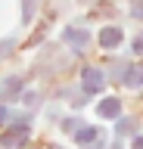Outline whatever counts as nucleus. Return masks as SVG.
I'll return each instance as SVG.
<instances>
[{"mask_svg":"<svg viewBox=\"0 0 143 149\" xmlns=\"http://www.w3.org/2000/svg\"><path fill=\"white\" fill-rule=\"evenodd\" d=\"M134 47H137V53H143V34L137 37V40H134Z\"/></svg>","mask_w":143,"mask_h":149,"instance_id":"20e7f679","label":"nucleus"},{"mask_svg":"<svg viewBox=\"0 0 143 149\" xmlns=\"http://www.w3.org/2000/svg\"><path fill=\"white\" fill-rule=\"evenodd\" d=\"M118 40H121V31L118 28H106L103 31V47H115Z\"/></svg>","mask_w":143,"mask_h":149,"instance_id":"f257e3e1","label":"nucleus"},{"mask_svg":"<svg viewBox=\"0 0 143 149\" xmlns=\"http://www.w3.org/2000/svg\"><path fill=\"white\" fill-rule=\"evenodd\" d=\"M131 16L134 19H143V0H134V3H131Z\"/></svg>","mask_w":143,"mask_h":149,"instance_id":"7ed1b4c3","label":"nucleus"},{"mask_svg":"<svg viewBox=\"0 0 143 149\" xmlns=\"http://www.w3.org/2000/svg\"><path fill=\"white\" fill-rule=\"evenodd\" d=\"M66 37H68V40H75L78 47H84V44H87V34H84V31H66Z\"/></svg>","mask_w":143,"mask_h":149,"instance_id":"f03ea898","label":"nucleus"}]
</instances>
